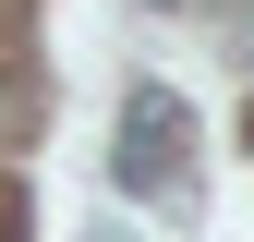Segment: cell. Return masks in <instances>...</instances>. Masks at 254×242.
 <instances>
[{
	"label": "cell",
	"instance_id": "1",
	"mask_svg": "<svg viewBox=\"0 0 254 242\" xmlns=\"http://www.w3.org/2000/svg\"><path fill=\"white\" fill-rule=\"evenodd\" d=\"M182 145H194V121H182V97L170 85H133V97H121V194H170L182 182Z\"/></svg>",
	"mask_w": 254,
	"mask_h": 242
},
{
	"label": "cell",
	"instance_id": "2",
	"mask_svg": "<svg viewBox=\"0 0 254 242\" xmlns=\"http://www.w3.org/2000/svg\"><path fill=\"white\" fill-rule=\"evenodd\" d=\"M0 242H24V194H0Z\"/></svg>",
	"mask_w": 254,
	"mask_h": 242
}]
</instances>
